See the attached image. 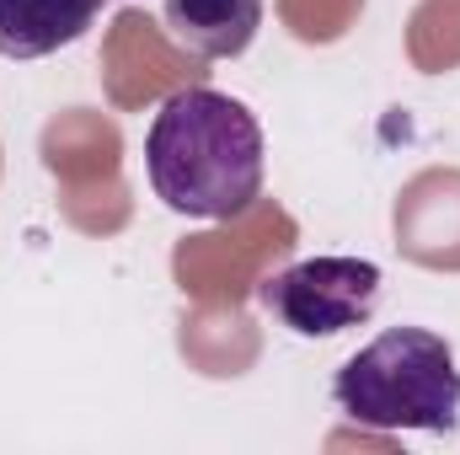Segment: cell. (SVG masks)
<instances>
[{
    "instance_id": "obj_1",
    "label": "cell",
    "mask_w": 460,
    "mask_h": 455,
    "mask_svg": "<svg viewBox=\"0 0 460 455\" xmlns=\"http://www.w3.org/2000/svg\"><path fill=\"white\" fill-rule=\"evenodd\" d=\"M262 123L215 86L161 103L145 129V172L155 199L188 220H235L262 193Z\"/></svg>"
},
{
    "instance_id": "obj_2",
    "label": "cell",
    "mask_w": 460,
    "mask_h": 455,
    "mask_svg": "<svg viewBox=\"0 0 460 455\" xmlns=\"http://www.w3.org/2000/svg\"><path fill=\"white\" fill-rule=\"evenodd\" d=\"M332 402L358 429L450 434L460 424L456 348L429 327H391L338 370Z\"/></svg>"
},
{
    "instance_id": "obj_3",
    "label": "cell",
    "mask_w": 460,
    "mask_h": 455,
    "mask_svg": "<svg viewBox=\"0 0 460 455\" xmlns=\"http://www.w3.org/2000/svg\"><path fill=\"white\" fill-rule=\"evenodd\" d=\"M257 300L295 338H338L369 322L380 300V268L364 257H305L257 284Z\"/></svg>"
},
{
    "instance_id": "obj_4",
    "label": "cell",
    "mask_w": 460,
    "mask_h": 455,
    "mask_svg": "<svg viewBox=\"0 0 460 455\" xmlns=\"http://www.w3.org/2000/svg\"><path fill=\"white\" fill-rule=\"evenodd\" d=\"M108 0H0V54L43 59L81 43Z\"/></svg>"
},
{
    "instance_id": "obj_5",
    "label": "cell",
    "mask_w": 460,
    "mask_h": 455,
    "mask_svg": "<svg viewBox=\"0 0 460 455\" xmlns=\"http://www.w3.org/2000/svg\"><path fill=\"white\" fill-rule=\"evenodd\" d=\"M166 27L199 59H235L262 27V0H166Z\"/></svg>"
}]
</instances>
